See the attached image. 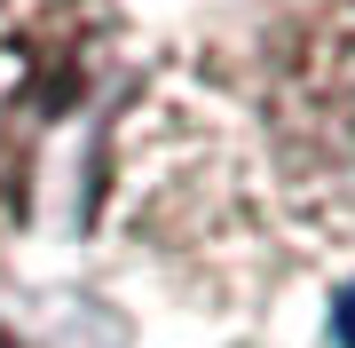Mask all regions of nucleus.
Returning <instances> with one entry per match:
<instances>
[{
	"label": "nucleus",
	"mask_w": 355,
	"mask_h": 348,
	"mask_svg": "<svg viewBox=\"0 0 355 348\" xmlns=\"http://www.w3.org/2000/svg\"><path fill=\"white\" fill-rule=\"evenodd\" d=\"M261 64L292 135L355 167V0H261Z\"/></svg>",
	"instance_id": "obj_1"
},
{
	"label": "nucleus",
	"mask_w": 355,
	"mask_h": 348,
	"mask_svg": "<svg viewBox=\"0 0 355 348\" xmlns=\"http://www.w3.org/2000/svg\"><path fill=\"white\" fill-rule=\"evenodd\" d=\"M0 348H24V340H8V333H0Z\"/></svg>",
	"instance_id": "obj_3"
},
{
	"label": "nucleus",
	"mask_w": 355,
	"mask_h": 348,
	"mask_svg": "<svg viewBox=\"0 0 355 348\" xmlns=\"http://www.w3.org/2000/svg\"><path fill=\"white\" fill-rule=\"evenodd\" d=\"M331 333H340V348H355V285L340 293V309H331Z\"/></svg>",
	"instance_id": "obj_2"
}]
</instances>
